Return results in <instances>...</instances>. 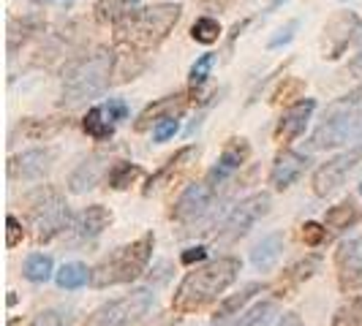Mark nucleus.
Returning a JSON list of instances; mask_svg holds the SVG:
<instances>
[{
    "label": "nucleus",
    "mask_w": 362,
    "mask_h": 326,
    "mask_svg": "<svg viewBox=\"0 0 362 326\" xmlns=\"http://www.w3.org/2000/svg\"><path fill=\"white\" fill-rule=\"evenodd\" d=\"M213 63H216V54L213 52H204L191 66V73H188V90H191V95H194V101H197V95H199V90L204 87V82H207V76H210V71H213Z\"/></svg>",
    "instance_id": "32"
},
{
    "label": "nucleus",
    "mask_w": 362,
    "mask_h": 326,
    "mask_svg": "<svg viewBox=\"0 0 362 326\" xmlns=\"http://www.w3.org/2000/svg\"><path fill=\"white\" fill-rule=\"evenodd\" d=\"M216 196H218V191L213 185H207V180L194 182V185H188V188L182 191L180 199L175 201L169 217H172L175 223H191V220H197V217H202L210 210V204H213Z\"/></svg>",
    "instance_id": "14"
},
{
    "label": "nucleus",
    "mask_w": 362,
    "mask_h": 326,
    "mask_svg": "<svg viewBox=\"0 0 362 326\" xmlns=\"http://www.w3.org/2000/svg\"><path fill=\"white\" fill-rule=\"evenodd\" d=\"M270 289L267 283H245L243 289L237 291V294H232V296H226L221 305L216 308V313H213V326H223L229 318H235V315H240L243 313V308L254 299V296H259V294H264V291Z\"/></svg>",
    "instance_id": "22"
},
{
    "label": "nucleus",
    "mask_w": 362,
    "mask_h": 326,
    "mask_svg": "<svg viewBox=\"0 0 362 326\" xmlns=\"http://www.w3.org/2000/svg\"><path fill=\"white\" fill-rule=\"evenodd\" d=\"M360 220H362V210L351 196L344 199L341 204H335V207H329L325 212V226H327V231H329V236L341 234L346 229L357 226Z\"/></svg>",
    "instance_id": "23"
},
{
    "label": "nucleus",
    "mask_w": 362,
    "mask_h": 326,
    "mask_svg": "<svg viewBox=\"0 0 362 326\" xmlns=\"http://www.w3.org/2000/svg\"><path fill=\"white\" fill-rule=\"evenodd\" d=\"M156 305V294L150 289H134L126 296H117L112 302H104L85 318L82 326H131L139 318H145Z\"/></svg>",
    "instance_id": "6"
},
{
    "label": "nucleus",
    "mask_w": 362,
    "mask_h": 326,
    "mask_svg": "<svg viewBox=\"0 0 362 326\" xmlns=\"http://www.w3.org/2000/svg\"><path fill=\"white\" fill-rule=\"evenodd\" d=\"M329 326H362V296L346 299L344 305L335 310Z\"/></svg>",
    "instance_id": "33"
},
{
    "label": "nucleus",
    "mask_w": 362,
    "mask_h": 326,
    "mask_svg": "<svg viewBox=\"0 0 362 326\" xmlns=\"http://www.w3.org/2000/svg\"><path fill=\"white\" fill-rule=\"evenodd\" d=\"M284 234L281 231H272V234L262 236V242H256V248L251 250V264H254L259 272H270L278 258L284 253Z\"/></svg>",
    "instance_id": "25"
},
{
    "label": "nucleus",
    "mask_w": 362,
    "mask_h": 326,
    "mask_svg": "<svg viewBox=\"0 0 362 326\" xmlns=\"http://www.w3.org/2000/svg\"><path fill=\"white\" fill-rule=\"evenodd\" d=\"M107 169H109L107 152H93V155H88V158L71 171V177H69V191H71L74 196L93 191V188L98 185V180L104 177Z\"/></svg>",
    "instance_id": "19"
},
{
    "label": "nucleus",
    "mask_w": 362,
    "mask_h": 326,
    "mask_svg": "<svg viewBox=\"0 0 362 326\" xmlns=\"http://www.w3.org/2000/svg\"><path fill=\"white\" fill-rule=\"evenodd\" d=\"M313 111H316V101H313V98H303V101L291 104V107L284 111V117L278 120V126H275V142L289 145L297 136H303Z\"/></svg>",
    "instance_id": "16"
},
{
    "label": "nucleus",
    "mask_w": 362,
    "mask_h": 326,
    "mask_svg": "<svg viewBox=\"0 0 362 326\" xmlns=\"http://www.w3.org/2000/svg\"><path fill=\"white\" fill-rule=\"evenodd\" d=\"M93 270H88L85 264H79V261H71V264H63L60 270L54 272V283L60 286V289L66 291H76L82 289L88 280H90Z\"/></svg>",
    "instance_id": "29"
},
{
    "label": "nucleus",
    "mask_w": 362,
    "mask_h": 326,
    "mask_svg": "<svg viewBox=\"0 0 362 326\" xmlns=\"http://www.w3.org/2000/svg\"><path fill=\"white\" fill-rule=\"evenodd\" d=\"M182 17L180 3H156L147 8H136L134 14L115 25V47L117 52H131L145 57L156 47H161L166 36L175 30Z\"/></svg>",
    "instance_id": "2"
},
{
    "label": "nucleus",
    "mask_w": 362,
    "mask_h": 326,
    "mask_svg": "<svg viewBox=\"0 0 362 326\" xmlns=\"http://www.w3.org/2000/svg\"><path fill=\"white\" fill-rule=\"evenodd\" d=\"M362 161V145L354 147V150H346L341 155L329 158L327 163H322L316 171H313V180H310V188L319 199H327L332 193H338L344 188L346 177L360 166Z\"/></svg>",
    "instance_id": "9"
},
{
    "label": "nucleus",
    "mask_w": 362,
    "mask_h": 326,
    "mask_svg": "<svg viewBox=\"0 0 362 326\" xmlns=\"http://www.w3.org/2000/svg\"><path fill=\"white\" fill-rule=\"evenodd\" d=\"M104 114L117 126V123H123V120L128 117V104L126 101H120V98H109L107 104H104Z\"/></svg>",
    "instance_id": "42"
},
{
    "label": "nucleus",
    "mask_w": 362,
    "mask_h": 326,
    "mask_svg": "<svg viewBox=\"0 0 362 326\" xmlns=\"http://www.w3.org/2000/svg\"><path fill=\"white\" fill-rule=\"evenodd\" d=\"M139 177H145V169H142L139 163L117 161V163H112V166H109L107 182H109V188H112V191H126V188H131Z\"/></svg>",
    "instance_id": "27"
},
{
    "label": "nucleus",
    "mask_w": 362,
    "mask_h": 326,
    "mask_svg": "<svg viewBox=\"0 0 362 326\" xmlns=\"http://www.w3.org/2000/svg\"><path fill=\"white\" fill-rule=\"evenodd\" d=\"M251 158V145H248V139H243V136H232L223 150H221V155H218L216 166L207 171V185H213V188H221V185H226V182L235 177L237 171L248 163Z\"/></svg>",
    "instance_id": "12"
},
{
    "label": "nucleus",
    "mask_w": 362,
    "mask_h": 326,
    "mask_svg": "<svg viewBox=\"0 0 362 326\" xmlns=\"http://www.w3.org/2000/svg\"><path fill=\"white\" fill-rule=\"evenodd\" d=\"M188 107V98H185V92H175V95H166V98H158V101H153V104H147L142 109V114L136 117V123H134V131H147L150 126H156L158 120L163 117H180L182 111Z\"/></svg>",
    "instance_id": "20"
},
{
    "label": "nucleus",
    "mask_w": 362,
    "mask_h": 326,
    "mask_svg": "<svg viewBox=\"0 0 362 326\" xmlns=\"http://www.w3.org/2000/svg\"><path fill=\"white\" fill-rule=\"evenodd\" d=\"M275 308H278L275 299H264V302H259V305L251 308L248 313H243L232 326H264L267 324V318L275 313Z\"/></svg>",
    "instance_id": "34"
},
{
    "label": "nucleus",
    "mask_w": 362,
    "mask_h": 326,
    "mask_svg": "<svg viewBox=\"0 0 362 326\" xmlns=\"http://www.w3.org/2000/svg\"><path fill=\"white\" fill-rule=\"evenodd\" d=\"M115 60L117 54L107 47H95L93 52L74 57L63 68V85H60V104L76 107L88 98H95L112 85L115 76Z\"/></svg>",
    "instance_id": "3"
},
{
    "label": "nucleus",
    "mask_w": 362,
    "mask_h": 326,
    "mask_svg": "<svg viewBox=\"0 0 362 326\" xmlns=\"http://www.w3.org/2000/svg\"><path fill=\"white\" fill-rule=\"evenodd\" d=\"M362 33V22L354 11H338L325 25V60H338L349 49V44Z\"/></svg>",
    "instance_id": "11"
},
{
    "label": "nucleus",
    "mask_w": 362,
    "mask_h": 326,
    "mask_svg": "<svg viewBox=\"0 0 362 326\" xmlns=\"http://www.w3.org/2000/svg\"><path fill=\"white\" fill-rule=\"evenodd\" d=\"M139 6V0H98L95 3V17L101 22H112L117 25L120 19H126L128 14H134Z\"/></svg>",
    "instance_id": "30"
},
{
    "label": "nucleus",
    "mask_w": 362,
    "mask_h": 326,
    "mask_svg": "<svg viewBox=\"0 0 362 326\" xmlns=\"http://www.w3.org/2000/svg\"><path fill=\"white\" fill-rule=\"evenodd\" d=\"M218 36H221V25L213 17H199L191 28V38L199 44H213V41H218Z\"/></svg>",
    "instance_id": "36"
},
{
    "label": "nucleus",
    "mask_w": 362,
    "mask_h": 326,
    "mask_svg": "<svg viewBox=\"0 0 362 326\" xmlns=\"http://www.w3.org/2000/svg\"><path fill=\"white\" fill-rule=\"evenodd\" d=\"M300 236H303V242H305L308 248H319V245H325L327 239H329V231H327L325 223L305 220V223H303V231H300Z\"/></svg>",
    "instance_id": "37"
},
{
    "label": "nucleus",
    "mask_w": 362,
    "mask_h": 326,
    "mask_svg": "<svg viewBox=\"0 0 362 326\" xmlns=\"http://www.w3.org/2000/svg\"><path fill=\"white\" fill-rule=\"evenodd\" d=\"M204 3H207L210 8H216V11H223V8H226V6H232L235 0H204Z\"/></svg>",
    "instance_id": "47"
},
{
    "label": "nucleus",
    "mask_w": 362,
    "mask_h": 326,
    "mask_svg": "<svg viewBox=\"0 0 362 326\" xmlns=\"http://www.w3.org/2000/svg\"><path fill=\"white\" fill-rule=\"evenodd\" d=\"M33 3H38V6H44V3H49V0H33Z\"/></svg>",
    "instance_id": "49"
},
{
    "label": "nucleus",
    "mask_w": 362,
    "mask_h": 326,
    "mask_svg": "<svg viewBox=\"0 0 362 326\" xmlns=\"http://www.w3.org/2000/svg\"><path fill=\"white\" fill-rule=\"evenodd\" d=\"M71 324H74V310H66V308L41 310L36 318L30 321V326H71Z\"/></svg>",
    "instance_id": "35"
},
{
    "label": "nucleus",
    "mask_w": 362,
    "mask_h": 326,
    "mask_svg": "<svg viewBox=\"0 0 362 326\" xmlns=\"http://www.w3.org/2000/svg\"><path fill=\"white\" fill-rule=\"evenodd\" d=\"M6 326H22V321H19V318H8V324Z\"/></svg>",
    "instance_id": "48"
},
{
    "label": "nucleus",
    "mask_w": 362,
    "mask_h": 326,
    "mask_svg": "<svg viewBox=\"0 0 362 326\" xmlns=\"http://www.w3.org/2000/svg\"><path fill=\"white\" fill-rule=\"evenodd\" d=\"M197 158H199V147L188 145V147H182V150H177V152L163 163L156 174H150V177H147V185L142 188V193L150 196V193H153L156 188H161V185H175V180L180 177L182 171H188V169H191V163L197 161Z\"/></svg>",
    "instance_id": "17"
},
{
    "label": "nucleus",
    "mask_w": 362,
    "mask_h": 326,
    "mask_svg": "<svg viewBox=\"0 0 362 326\" xmlns=\"http://www.w3.org/2000/svg\"><path fill=\"white\" fill-rule=\"evenodd\" d=\"M177 128H180V117H163V120H158V123L153 126V139H156V145L169 142V139L177 133Z\"/></svg>",
    "instance_id": "39"
},
{
    "label": "nucleus",
    "mask_w": 362,
    "mask_h": 326,
    "mask_svg": "<svg viewBox=\"0 0 362 326\" xmlns=\"http://www.w3.org/2000/svg\"><path fill=\"white\" fill-rule=\"evenodd\" d=\"M243 270V261L237 255H221L197 270H191L180 280V286L172 296V310L177 315H191L199 310L210 308L223 291L237 280Z\"/></svg>",
    "instance_id": "1"
},
{
    "label": "nucleus",
    "mask_w": 362,
    "mask_h": 326,
    "mask_svg": "<svg viewBox=\"0 0 362 326\" xmlns=\"http://www.w3.org/2000/svg\"><path fill=\"white\" fill-rule=\"evenodd\" d=\"M349 71H351V76H362V44L360 49H357V54L351 57V63H349Z\"/></svg>",
    "instance_id": "46"
},
{
    "label": "nucleus",
    "mask_w": 362,
    "mask_h": 326,
    "mask_svg": "<svg viewBox=\"0 0 362 326\" xmlns=\"http://www.w3.org/2000/svg\"><path fill=\"white\" fill-rule=\"evenodd\" d=\"M25 239V229L17 220V215H6V248H17Z\"/></svg>",
    "instance_id": "40"
},
{
    "label": "nucleus",
    "mask_w": 362,
    "mask_h": 326,
    "mask_svg": "<svg viewBox=\"0 0 362 326\" xmlns=\"http://www.w3.org/2000/svg\"><path fill=\"white\" fill-rule=\"evenodd\" d=\"M82 128H85V133L90 139H95V142H107V139H112V133H115V123L104 114V107L88 109V114L82 117Z\"/></svg>",
    "instance_id": "28"
},
{
    "label": "nucleus",
    "mask_w": 362,
    "mask_h": 326,
    "mask_svg": "<svg viewBox=\"0 0 362 326\" xmlns=\"http://www.w3.org/2000/svg\"><path fill=\"white\" fill-rule=\"evenodd\" d=\"M71 3H74V0H63V6H71Z\"/></svg>",
    "instance_id": "50"
},
{
    "label": "nucleus",
    "mask_w": 362,
    "mask_h": 326,
    "mask_svg": "<svg viewBox=\"0 0 362 326\" xmlns=\"http://www.w3.org/2000/svg\"><path fill=\"white\" fill-rule=\"evenodd\" d=\"M360 193H362V185H360Z\"/></svg>",
    "instance_id": "52"
},
{
    "label": "nucleus",
    "mask_w": 362,
    "mask_h": 326,
    "mask_svg": "<svg viewBox=\"0 0 362 326\" xmlns=\"http://www.w3.org/2000/svg\"><path fill=\"white\" fill-rule=\"evenodd\" d=\"M275 326H305V321L297 313H284V315H278Z\"/></svg>",
    "instance_id": "44"
},
{
    "label": "nucleus",
    "mask_w": 362,
    "mask_h": 326,
    "mask_svg": "<svg viewBox=\"0 0 362 326\" xmlns=\"http://www.w3.org/2000/svg\"><path fill=\"white\" fill-rule=\"evenodd\" d=\"M360 142H362V131H360Z\"/></svg>",
    "instance_id": "51"
},
{
    "label": "nucleus",
    "mask_w": 362,
    "mask_h": 326,
    "mask_svg": "<svg viewBox=\"0 0 362 326\" xmlns=\"http://www.w3.org/2000/svg\"><path fill=\"white\" fill-rule=\"evenodd\" d=\"M153 248H156V234L145 231L136 236L134 242L115 248L109 255H104L95 267H93L90 283L95 289H112V286H123V283H134L145 267L153 258Z\"/></svg>",
    "instance_id": "4"
},
{
    "label": "nucleus",
    "mask_w": 362,
    "mask_h": 326,
    "mask_svg": "<svg viewBox=\"0 0 362 326\" xmlns=\"http://www.w3.org/2000/svg\"><path fill=\"white\" fill-rule=\"evenodd\" d=\"M44 30V22L38 17H22V19H11L8 25V52L14 54L22 47L28 44L30 38Z\"/></svg>",
    "instance_id": "26"
},
{
    "label": "nucleus",
    "mask_w": 362,
    "mask_h": 326,
    "mask_svg": "<svg viewBox=\"0 0 362 326\" xmlns=\"http://www.w3.org/2000/svg\"><path fill=\"white\" fill-rule=\"evenodd\" d=\"M362 131V111L349 104H332V109L325 114V123L313 131L310 145L313 150H335L341 145H349L360 139Z\"/></svg>",
    "instance_id": "7"
},
{
    "label": "nucleus",
    "mask_w": 362,
    "mask_h": 326,
    "mask_svg": "<svg viewBox=\"0 0 362 326\" xmlns=\"http://www.w3.org/2000/svg\"><path fill=\"white\" fill-rule=\"evenodd\" d=\"M267 212H270V193L262 191V193H254V196L243 199L240 204H235L229 210V215L223 217V223H221V229H218L216 234V242L232 245L237 239H243L254 229L256 220H262Z\"/></svg>",
    "instance_id": "8"
},
{
    "label": "nucleus",
    "mask_w": 362,
    "mask_h": 326,
    "mask_svg": "<svg viewBox=\"0 0 362 326\" xmlns=\"http://www.w3.org/2000/svg\"><path fill=\"white\" fill-rule=\"evenodd\" d=\"M341 104H349V107H360V104H362V85H360V87H354V90L349 92V95H344V98H341Z\"/></svg>",
    "instance_id": "45"
},
{
    "label": "nucleus",
    "mask_w": 362,
    "mask_h": 326,
    "mask_svg": "<svg viewBox=\"0 0 362 326\" xmlns=\"http://www.w3.org/2000/svg\"><path fill=\"white\" fill-rule=\"evenodd\" d=\"M322 267V255H305V258H300L297 264H291L289 270H284V274L278 277V283L270 286L275 291V296L281 299V296H289L294 291L300 289L305 280H310L316 272Z\"/></svg>",
    "instance_id": "21"
},
{
    "label": "nucleus",
    "mask_w": 362,
    "mask_h": 326,
    "mask_svg": "<svg viewBox=\"0 0 362 326\" xmlns=\"http://www.w3.org/2000/svg\"><path fill=\"white\" fill-rule=\"evenodd\" d=\"M297 28H300V22H297V19L286 22V25H284V28L270 38V44H267V47H270V49H281V47H286L291 38H294V30H297Z\"/></svg>",
    "instance_id": "41"
},
{
    "label": "nucleus",
    "mask_w": 362,
    "mask_h": 326,
    "mask_svg": "<svg viewBox=\"0 0 362 326\" xmlns=\"http://www.w3.org/2000/svg\"><path fill=\"white\" fill-rule=\"evenodd\" d=\"M335 274H338V286L341 291L362 289V234L344 239L335 250Z\"/></svg>",
    "instance_id": "13"
},
{
    "label": "nucleus",
    "mask_w": 362,
    "mask_h": 326,
    "mask_svg": "<svg viewBox=\"0 0 362 326\" xmlns=\"http://www.w3.org/2000/svg\"><path fill=\"white\" fill-rule=\"evenodd\" d=\"M25 215L38 245H47L71 229V207L52 185H41L25 196Z\"/></svg>",
    "instance_id": "5"
},
{
    "label": "nucleus",
    "mask_w": 362,
    "mask_h": 326,
    "mask_svg": "<svg viewBox=\"0 0 362 326\" xmlns=\"http://www.w3.org/2000/svg\"><path fill=\"white\" fill-rule=\"evenodd\" d=\"M66 128H69V120H66V117H25V120L19 123L17 131L25 139L47 142V139L57 136V133L66 131Z\"/></svg>",
    "instance_id": "24"
},
{
    "label": "nucleus",
    "mask_w": 362,
    "mask_h": 326,
    "mask_svg": "<svg viewBox=\"0 0 362 326\" xmlns=\"http://www.w3.org/2000/svg\"><path fill=\"white\" fill-rule=\"evenodd\" d=\"M308 155L297 152V150H281L278 158L270 169V185L275 191H286L300 180V174L308 169Z\"/></svg>",
    "instance_id": "18"
},
{
    "label": "nucleus",
    "mask_w": 362,
    "mask_h": 326,
    "mask_svg": "<svg viewBox=\"0 0 362 326\" xmlns=\"http://www.w3.org/2000/svg\"><path fill=\"white\" fill-rule=\"evenodd\" d=\"M25 280L30 283H47L52 277V258L47 253H30L25 258V267H22Z\"/></svg>",
    "instance_id": "31"
},
{
    "label": "nucleus",
    "mask_w": 362,
    "mask_h": 326,
    "mask_svg": "<svg viewBox=\"0 0 362 326\" xmlns=\"http://www.w3.org/2000/svg\"><path fill=\"white\" fill-rule=\"evenodd\" d=\"M303 92H305V82L303 79H284V85L275 90L272 104H286L291 98H303Z\"/></svg>",
    "instance_id": "38"
},
{
    "label": "nucleus",
    "mask_w": 362,
    "mask_h": 326,
    "mask_svg": "<svg viewBox=\"0 0 362 326\" xmlns=\"http://www.w3.org/2000/svg\"><path fill=\"white\" fill-rule=\"evenodd\" d=\"M112 210L104 207V204H90L85 207L79 215L71 220V229L66 231V239L71 245H82V242H93L95 236H101L112 226Z\"/></svg>",
    "instance_id": "15"
},
{
    "label": "nucleus",
    "mask_w": 362,
    "mask_h": 326,
    "mask_svg": "<svg viewBox=\"0 0 362 326\" xmlns=\"http://www.w3.org/2000/svg\"><path fill=\"white\" fill-rule=\"evenodd\" d=\"M207 258V248H202V245H197V248H188V250H182L180 261L185 264V267H194V264H199V261H204Z\"/></svg>",
    "instance_id": "43"
},
{
    "label": "nucleus",
    "mask_w": 362,
    "mask_h": 326,
    "mask_svg": "<svg viewBox=\"0 0 362 326\" xmlns=\"http://www.w3.org/2000/svg\"><path fill=\"white\" fill-rule=\"evenodd\" d=\"M54 152L52 147H36V150H25L19 155H11L6 163V174L11 182H33L41 180L49 169L54 166Z\"/></svg>",
    "instance_id": "10"
}]
</instances>
